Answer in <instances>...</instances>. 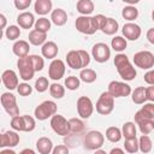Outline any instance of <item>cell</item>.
I'll return each mask as SVG.
<instances>
[{"mask_svg": "<svg viewBox=\"0 0 154 154\" xmlns=\"http://www.w3.org/2000/svg\"><path fill=\"white\" fill-rule=\"evenodd\" d=\"M114 66H116L119 76L124 81H132L137 75V72H136L135 67L131 65L129 58L123 53H119L114 57Z\"/></svg>", "mask_w": 154, "mask_h": 154, "instance_id": "obj_1", "label": "cell"}, {"mask_svg": "<svg viewBox=\"0 0 154 154\" xmlns=\"http://www.w3.org/2000/svg\"><path fill=\"white\" fill-rule=\"evenodd\" d=\"M66 63L69 67L73 70L78 69H85L90 63V57L87 53V51L78 49V51H70L66 54Z\"/></svg>", "mask_w": 154, "mask_h": 154, "instance_id": "obj_2", "label": "cell"}, {"mask_svg": "<svg viewBox=\"0 0 154 154\" xmlns=\"http://www.w3.org/2000/svg\"><path fill=\"white\" fill-rule=\"evenodd\" d=\"M76 29L85 35H93L95 34L97 30H100V25H99V20L96 18V16L91 17V16H79L77 17L76 22H75Z\"/></svg>", "mask_w": 154, "mask_h": 154, "instance_id": "obj_3", "label": "cell"}, {"mask_svg": "<svg viewBox=\"0 0 154 154\" xmlns=\"http://www.w3.org/2000/svg\"><path fill=\"white\" fill-rule=\"evenodd\" d=\"M57 109L58 106L54 101L52 100H46L43 102H41L34 111V116L36 119L38 120H46L49 117H53L54 114H57Z\"/></svg>", "mask_w": 154, "mask_h": 154, "instance_id": "obj_4", "label": "cell"}, {"mask_svg": "<svg viewBox=\"0 0 154 154\" xmlns=\"http://www.w3.org/2000/svg\"><path fill=\"white\" fill-rule=\"evenodd\" d=\"M105 142V136L96 130H91L84 135L83 138V144L84 148L88 150H97L103 146Z\"/></svg>", "mask_w": 154, "mask_h": 154, "instance_id": "obj_5", "label": "cell"}, {"mask_svg": "<svg viewBox=\"0 0 154 154\" xmlns=\"http://www.w3.org/2000/svg\"><path fill=\"white\" fill-rule=\"evenodd\" d=\"M114 108V97L108 93L103 91L96 101V112L101 116H108Z\"/></svg>", "mask_w": 154, "mask_h": 154, "instance_id": "obj_6", "label": "cell"}, {"mask_svg": "<svg viewBox=\"0 0 154 154\" xmlns=\"http://www.w3.org/2000/svg\"><path fill=\"white\" fill-rule=\"evenodd\" d=\"M17 67H18V71H19V77L23 81H30L34 77L35 69H34V65H32L31 55L19 58L18 61H17Z\"/></svg>", "mask_w": 154, "mask_h": 154, "instance_id": "obj_7", "label": "cell"}, {"mask_svg": "<svg viewBox=\"0 0 154 154\" xmlns=\"http://www.w3.org/2000/svg\"><path fill=\"white\" fill-rule=\"evenodd\" d=\"M134 64L142 70H150L154 66V54L149 51H140L134 55Z\"/></svg>", "mask_w": 154, "mask_h": 154, "instance_id": "obj_8", "label": "cell"}, {"mask_svg": "<svg viewBox=\"0 0 154 154\" xmlns=\"http://www.w3.org/2000/svg\"><path fill=\"white\" fill-rule=\"evenodd\" d=\"M107 91L113 96V97H125L129 96L131 91V87L125 83V82H119V81H112L108 84Z\"/></svg>", "mask_w": 154, "mask_h": 154, "instance_id": "obj_9", "label": "cell"}, {"mask_svg": "<svg viewBox=\"0 0 154 154\" xmlns=\"http://www.w3.org/2000/svg\"><path fill=\"white\" fill-rule=\"evenodd\" d=\"M1 105H2L4 109L12 118L19 116V108L17 106V100H16V96L13 94H11L8 91L2 93V95H1Z\"/></svg>", "mask_w": 154, "mask_h": 154, "instance_id": "obj_10", "label": "cell"}, {"mask_svg": "<svg viewBox=\"0 0 154 154\" xmlns=\"http://www.w3.org/2000/svg\"><path fill=\"white\" fill-rule=\"evenodd\" d=\"M51 128L55 134L60 136H66L70 132L69 120H66L61 114H54L51 118Z\"/></svg>", "mask_w": 154, "mask_h": 154, "instance_id": "obj_11", "label": "cell"}, {"mask_svg": "<svg viewBox=\"0 0 154 154\" xmlns=\"http://www.w3.org/2000/svg\"><path fill=\"white\" fill-rule=\"evenodd\" d=\"M91 55L95 59V61H97V63H106L111 58V49H109V47L106 43L99 42V43H95L93 46Z\"/></svg>", "mask_w": 154, "mask_h": 154, "instance_id": "obj_12", "label": "cell"}, {"mask_svg": "<svg viewBox=\"0 0 154 154\" xmlns=\"http://www.w3.org/2000/svg\"><path fill=\"white\" fill-rule=\"evenodd\" d=\"M77 112L83 119H88L94 112V105L88 96H81L77 100Z\"/></svg>", "mask_w": 154, "mask_h": 154, "instance_id": "obj_13", "label": "cell"}, {"mask_svg": "<svg viewBox=\"0 0 154 154\" xmlns=\"http://www.w3.org/2000/svg\"><path fill=\"white\" fill-rule=\"evenodd\" d=\"M65 75V64L60 59H54L49 64L48 69V76L53 81H59L64 77Z\"/></svg>", "mask_w": 154, "mask_h": 154, "instance_id": "obj_14", "label": "cell"}, {"mask_svg": "<svg viewBox=\"0 0 154 154\" xmlns=\"http://www.w3.org/2000/svg\"><path fill=\"white\" fill-rule=\"evenodd\" d=\"M122 32H123V35L125 36V40L136 41V40H138V38H140L142 30H141L140 25H137L136 23L129 22V23H125V24L123 25Z\"/></svg>", "mask_w": 154, "mask_h": 154, "instance_id": "obj_15", "label": "cell"}, {"mask_svg": "<svg viewBox=\"0 0 154 154\" xmlns=\"http://www.w3.org/2000/svg\"><path fill=\"white\" fill-rule=\"evenodd\" d=\"M19 143V135L16 131H5L0 138L1 148H12Z\"/></svg>", "mask_w": 154, "mask_h": 154, "instance_id": "obj_16", "label": "cell"}, {"mask_svg": "<svg viewBox=\"0 0 154 154\" xmlns=\"http://www.w3.org/2000/svg\"><path fill=\"white\" fill-rule=\"evenodd\" d=\"M1 79L4 85L8 89V90H13L17 89L19 83H18V76L13 70H5L1 75Z\"/></svg>", "mask_w": 154, "mask_h": 154, "instance_id": "obj_17", "label": "cell"}, {"mask_svg": "<svg viewBox=\"0 0 154 154\" xmlns=\"http://www.w3.org/2000/svg\"><path fill=\"white\" fill-rule=\"evenodd\" d=\"M135 122L138 125L142 135H148L150 131H153V119L144 118L138 111L135 113Z\"/></svg>", "mask_w": 154, "mask_h": 154, "instance_id": "obj_18", "label": "cell"}, {"mask_svg": "<svg viewBox=\"0 0 154 154\" xmlns=\"http://www.w3.org/2000/svg\"><path fill=\"white\" fill-rule=\"evenodd\" d=\"M35 17L31 12H22L17 17V23L23 29H30L32 25H35Z\"/></svg>", "mask_w": 154, "mask_h": 154, "instance_id": "obj_19", "label": "cell"}, {"mask_svg": "<svg viewBox=\"0 0 154 154\" xmlns=\"http://www.w3.org/2000/svg\"><path fill=\"white\" fill-rule=\"evenodd\" d=\"M12 51L18 58H24V57H28L29 51H30V46L25 40H18L13 43Z\"/></svg>", "mask_w": 154, "mask_h": 154, "instance_id": "obj_20", "label": "cell"}, {"mask_svg": "<svg viewBox=\"0 0 154 154\" xmlns=\"http://www.w3.org/2000/svg\"><path fill=\"white\" fill-rule=\"evenodd\" d=\"M51 22L57 26H63L67 22V13L63 8H55L51 13Z\"/></svg>", "mask_w": 154, "mask_h": 154, "instance_id": "obj_21", "label": "cell"}, {"mask_svg": "<svg viewBox=\"0 0 154 154\" xmlns=\"http://www.w3.org/2000/svg\"><path fill=\"white\" fill-rule=\"evenodd\" d=\"M41 53H42V57L46 58V59H53L57 57L58 54V46L55 42L53 41H48L46 42L42 48H41Z\"/></svg>", "mask_w": 154, "mask_h": 154, "instance_id": "obj_22", "label": "cell"}, {"mask_svg": "<svg viewBox=\"0 0 154 154\" xmlns=\"http://www.w3.org/2000/svg\"><path fill=\"white\" fill-rule=\"evenodd\" d=\"M36 148L40 154H51L53 152V142L48 137H40L36 142Z\"/></svg>", "mask_w": 154, "mask_h": 154, "instance_id": "obj_23", "label": "cell"}, {"mask_svg": "<svg viewBox=\"0 0 154 154\" xmlns=\"http://www.w3.org/2000/svg\"><path fill=\"white\" fill-rule=\"evenodd\" d=\"M118 28H119V25H118V22L116 19L106 17V19H105L100 30L106 35H114L118 31Z\"/></svg>", "mask_w": 154, "mask_h": 154, "instance_id": "obj_24", "label": "cell"}, {"mask_svg": "<svg viewBox=\"0 0 154 154\" xmlns=\"http://www.w3.org/2000/svg\"><path fill=\"white\" fill-rule=\"evenodd\" d=\"M29 42L31 43V45H34V46H43L45 43H46V38H47V34H45V32H41V31H38V30H36V29H34V30H31L30 32H29Z\"/></svg>", "mask_w": 154, "mask_h": 154, "instance_id": "obj_25", "label": "cell"}, {"mask_svg": "<svg viewBox=\"0 0 154 154\" xmlns=\"http://www.w3.org/2000/svg\"><path fill=\"white\" fill-rule=\"evenodd\" d=\"M34 10L37 14L45 16L52 11V1L51 0H36L34 4Z\"/></svg>", "mask_w": 154, "mask_h": 154, "instance_id": "obj_26", "label": "cell"}, {"mask_svg": "<svg viewBox=\"0 0 154 154\" xmlns=\"http://www.w3.org/2000/svg\"><path fill=\"white\" fill-rule=\"evenodd\" d=\"M76 7L82 16H89L94 11V2L91 0H79L77 1Z\"/></svg>", "mask_w": 154, "mask_h": 154, "instance_id": "obj_27", "label": "cell"}, {"mask_svg": "<svg viewBox=\"0 0 154 154\" xmlns=\"http://www.w3.org/2000/svg\"><path fill=\"white\" fill-rule=\"evenodd\" d=\"M131 99L134 101V103L136 105H142L146 102L147 100V95H146V88L144 87H137L132 93H131Z\"/></svg>", "mask_w": 154, "mask_h": 154, "instance_id": "obj_28", "label": "cell"}, {"mask_svg": "<svg viewBox=\"0 0 154 154\" xmlns=\"http://www.w3.org/2000/svg\"><path fill=\"white\" fill-rule=\"evenodd\" d=\"M123 137V134H122V130L117 126H109L107 130H106V138L109 141V142H119Z\"/></svg>", "mask_w": 154, "mask_h": 154, "instance_id": "obj_29", "label": "cell"}, {"mask_svg": "<svg viewBox=\"0 0 154 154\" xmlns=\"http://www.w3.org/2000/svg\"><path fill=\"white\" fill-rule=\"evenodd\" d=\"M122 134H123V137H125V140L135 138L136 137V125H135V123H132V122L124 123V125L122 128Z\"/></svg>", "mask_w": 154, "mask_h": 154, "instance_id": "obj_30", "label": "cell"}, {"mask_svg": "<svg viewBox=\"0 0 154 154\" xmlns=\"http://www.w3.org/2000/svg\"><path fill=\"white\" fill-rule=\"evenodd\" d=\"M96 77H97V75L93 69L85 67V69L81 70V72H79V79L83 81L84 83H93L96 81Z\"/></svg>", "mask_w": 154, "mask_h": 154, "instance_id": "obj_31", "label": "cell"}, {"mask_svg": "<svg viewBox=\"0 0 154 154\" xmlns=\"http://www.w3.org/2000/svg\"><path fill=\"white\" fill-rule=\"evenodd\" d=\"M122 16H123L124 19H126L129 22H132V20H135L138 17V10L135 6H132V5L125 6L122 10Z\"/></svg>", "mask_w": 154, "mask_h": 154, "instance_id": "obj_32", "label": "cell"}, {"mask_svg": "<svg viewBox=\"0 0 154 154\" xmlns=\"http://www.w3.org/2000/svg\"><path fill=\"white\" fill-rule=\"evenodd\" d=\"M138 147L143 154H148L153 148V143H152L150 137L148 135H142L138 140Z\"/></svg>", "mask_w": 154, "mask_h": 154, "instance_id": "obj_33", "label": "cell"}, {"mask_svg": "<svg viewBox=\"0 0 154 154\" xmlns=\"http://www.w3.org/2000/svg\"><path fill=\"white\" fill-rule=\"evenodd\" d=\"M111 46L116 52H123L126 48L128 42L123 36H114L111 41Z\"/></svg>", "mask_w": 154, "mask_h": 154, "instance_id": "obj_34", "label": "cell"}, {"mask_svg": "<svg viewBox=\"0 0 154 154\" xmlns=\"http://www.w3.org/2000/svg\"><path fill=\"white\" fill-rule=\"evenodd\" d=\"M69 125H70V132L73 134H79L85 129L84 123L78 118H71L69 120Z\"/></svg>", "mask_w": 154, "mask_h": 154, "instance_id": "obj_35", "label": "cell"}, {"mask_svg": "<svg viewBox=\"0 0 154 154\" xmlns=\"http://www.w3.org/2000/svg\"><path fill=\"white\" fill-rule=\"evenodd\" d=\"M35 29L41 31V32L47 34V31H49V29H51V20L48 18H46V17H41V18L36 19Z\"/></svg>", "mask_w": 154, "mask_h": 154, "instance_id": "obj_36", "label": "cell"}, {"mask_svg": "<svg viewBox=\"0 0 154 154\" xmlns=\"http://www.w3.org/2000/svg\"><path fill=\"white\" fill-rule=\"evenodd\" d=\"M49 94L54 99H61L65 95V88L59 83H53L49 87Z\"/></svg>", "mask_w": 154, "mask_h": 154, "instance_id": "obj_37", "label": "cell"}, {"mask_svg": "<svg viewBox=\"0 0 154 154\" xmlns=\"http://www.w3.org/2000/svg\"><path fill=\"white\" fill-rule=\"evenodd\" d=\"M5 36L10 41H14L20 36V29L17 25H10L5 29Z\"/></svg>", "mask_w": 154, "mask_h": 154, "instance_id": "obj_38", "label": "cell"}, {"mask_svg": "<svg viewBox=\"0 0 154 154\" xmlns=\"http://www.w3.org/2000/svg\"><path fill=\"white\" fill-rule=\"evenodd\" d=\"M11 128L16 131H25V122L23 116H17L11 119Z\"/></svg>", "mask_w": 154, "mask_h": 154, "instance_id": "obj_39", "label": "cell"}, {"mask_svg": "<svg viewBox=\"0 0 154 154\" xmlns=\"http://www.w3.org/2000/svg\"><path fill=\"white\" fill-rule=\"evenodd\" d=\"M124 148L128 153L130 154H136L137 150L140 149L138 147V140L135 137V138H130V140H125L124 142Z\"/></svg>", "mask_w": 154, "mask_h": 154, "instance_id": "obj_40", "label": "cell"}, {"mask_svg": "<svg viewBox=\"0 0 154 154\" xmlns=\"http://www.w3.org/2000/svg\"><path fill=\"white\" fill-rule=\"evenodd\" d=\"M138 112L147 119H154V103L153 102L144 103V106H142V108Z\"/></svg>", "mask_w": 154, "mask_h": 154, "instance_id": "obj_41", "label": "cell"}, {"mask_svg": "<svg viewBox=\"0 0 154 154\" xmlns=\"http://www.w3.org/2000/svg\"><path fill=\"white\" fill-rule=\"evenodd\" d=\"M79 84H81V81L76 76H69V77L65 78V87L69 90H76V89H78L79 88Z\"/></svg>", "mask_w": 154, "mask_h": 154, "instance_id": "obj_42", "label": "cell"}, {"mask_svg": "<svg viewBox=\"0 0 154 154\" xmlns=\"http://www.w3.org/2000/svg\"><path fill=\"white\" fill-rule=\"evenodd\" d=\"M49 87L51 85H49V82H48L47 77H38L35 82V89L38 93H45Z\"/></svg>", "mask_w": 154, "mask_h": 154, "instance_id": "obj_43", "label": "cell"}, {"mask_svg": "<svg viewBox=\"0 0 154 154\" xmlns=\"http://www.w3.org/2000/svg\"><path fill=\"white\" fill-rule=\"evenodd\" d=\"M17 91L22 96H29L32 93V88H31V85L29 83L23 82V83H19V85L17 88Z\"/></svg>", "mask_w": 154, "mask_h": 154, "instance_id": "obj_44", "label": "cell"}, {"mask_svg": "<svg viewBox=\"0 0 154 154\" xmlns=\"http://www.w3.org/2000/svg\"><path fill=\"white\" fill-rule=\"evenodd\" d=\"M31 60H32V65H34V69H35V72L36 71H41L45 66V60L40 55H36V54H32L31 55Z\"/></svg>", "mask_w": 154, "mask_h": 154, "instance_id": "obj_45", "label": "cell"}, {"mask_svg": "<svg viewBox=\"0 0 154 154\" xmlns=\"http://www.w3.org/2000/svg\"><path fill=\"white\" fill-rule=\"evenodd\" d=\"M14 6L17 10H25L30 6L31 0H14Z\"/></svg>", "mask_w": 154, "mask_h": 154, "instance_id": "obj_46", "label": "cell"}, {"mask_svg": "<svg viewBox=\"0 0 154 154\" xmlns=\"http://www.w3.org/2000/svg\"><path fill=\"white\" fill-rule=\"evenodd\" d=\"M69 153H70L69 148L66 146H64V144L55 146L53 148V152H52V154H69Z\"/></svg>", "mask_w": 154, "mask_h": 154, "instance_id": "obj_47", "label": "cell"}, {"mask_svg": "<svg viewBox=\"0 0 154 154\" xmlns=\"http://www.w3.org/2000/svg\"><path fill=\"white\" fill-rule=\"evenodd\" d=\"M143 78L146 83H148L149 85H154V70H149L148 72H146Z\"/></svg>", "mask_w": 154, "mask_h": 154, "instance_id": "obj_48", "label": "cell"}, {"mask_svg": "<svg viewBox=\"0 0 154 154\" xmlns=\"http://www.w3.org/2000/svg\"><path fill=\"white\" fill-rule=\"evenodd\" d=\"M146 95H147V100H149L150 102L154 103V85L146 88Z\"/></svg>", "mask_w": 154, "mask_h": 154, "instance_id": "obj_49", "label": "cell"}, {"mask_svg": "<svg viewBox=\"0 0 154 154\" xmlns=\"http://www.w3.org/2000/svg\"><path fill=\"white\" fill-rule=\"evenodd\" d=\"M147 40H148L152 45H154V28L148 29V31H147Z\"/></svg>", "mask_w": 154, "mask_h": 154, "instance_id": "obj_50", "label": "cell"}, {"mask_svg": "<svg viewBox=\"0 0 154 154\" xmlns=\"http://www.w3.org/2000/svg\"><path fill=\"white\" fill-rule=\"evenodd\" d=\"M0 28L1 29H5V26H6V17L2 14V13H0Z\"/></svg>", "mask_w": 154, "mask_h": 154, "instance_id": "obj_51", "label": "cell"}, {"mask_svg": "<svg viewBox=\"0 0 154 154\" xmlns=\"http://www.w3.org/2000/svg\"><path fill=\"white\" fill-rule=\"evenodd\" d=\"M109 154H125V153H124V150L122 148H113L109 152Z\"/></svg>", "mask_w": 154, "mask_h": 154, "instance_id": "obj_52", "label": "cell"}, {"mask_svg": "<svg viewBox=\"0 0 154 154\" xmlns=\"http://www.w3.org/2000/svg\"><path fill=\"white\" fill-rule=\"evenodd\" d=\"M19 154H36V153L32 149H30V148H25L22 152H19Z\"/></svg>", "mask_w": 154, "mask_h": 154, "instance_id": "obj_53", "label": "cell"}, {"mask_svg": "<svg viewBox=\"0 0 154 154\" xmlns=\"http://www.w3.org/2000/svg\"><path fill=\"white\" fill-rule=\"evenodd\" d=\"M0 154H17L14 150H12V149H10V148H7V149H2L1 152H0Z\"/></svg>", "mask_w": 154, "mask_h": 154, "instance_id": "obj_54", "label": "cell"}, {"mask_svg": "<svg viewBox=\"0 0 154 154\" xmlns=\"http://www.w3.org/2000/svg\"><path fill=\"white\" fill-rule=\"evenodd\" d=\"M94 154H108V153H106V150H102V149H97V150H95V153Z\"/></svg>", "mask_w": 154, "mask_h": 154, "instance_id": "obj_55", "label": "cell"}, {"mask_svg": "<svg viewBox=\"0 0 154 154\" xmlns=\"http://www.w3.org/2000/svg\"><path fill=\"white\" fill-rule=\"evenodd\" d=\"M124 1L128 4H137L138 2V0H124Z\"/></svg>", "mask_w": 154, "mask_h": 154, "instance_id": "obj_56", "label": "cell"}, {"mask_svg": "<svg viewBox=\"0 0 154 154\" xmlns=\"http://www.w3.org/2000/svg\"><path fill=\"white\" fill-rule=\"evenodd\" d=\"M152 19H153V22H154V10L152 11Z\"/></svg>", "mask_w": 154, "mask_h": 154, "instance_id": "obj_57", "label": "cell"}, {"mask_svg": "<svg viewBox=\"0 0 154 154\" xmlns=\"http://www.w3.org/2000/svg\"><path fill=\"white\" fill-rule=\"evenodd\" d=\"M153 130H154V119H153Z\"/></svg>", "mask_w": 154, "mask_h": 154, "instance_id": "obj_58", "label": "cell"}]
</instances>
